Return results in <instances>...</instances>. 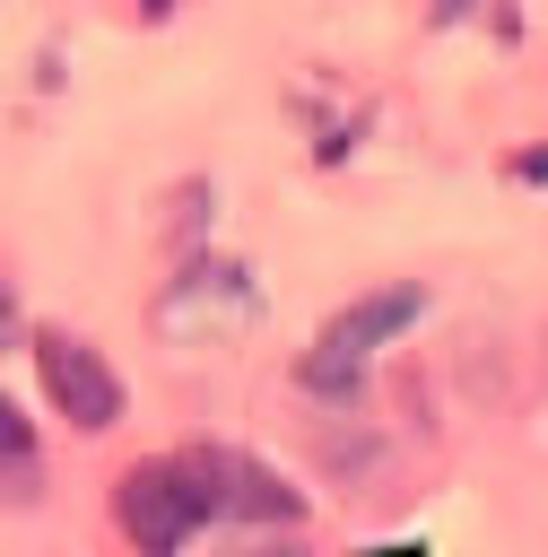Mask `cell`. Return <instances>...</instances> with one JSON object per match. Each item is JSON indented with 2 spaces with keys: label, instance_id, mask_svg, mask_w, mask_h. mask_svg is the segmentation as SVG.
Returning a JSON list of instances; mask_svg holds the SVG:
<instances>
[{
  "label": "cell",
  "instance_id": "ba28073f",
  "mask_svg": "<svg viewBox=\"0 0 548 557\" xmlns=\"http://www.w3.org/2000/svg\"><path fill=\"white\" fill-rule=\"evenodd\" d=\"M200 209H209V191H200V183H183V191H174V218H165V226H174V235H200Z\"/></svg>",
  "mask_w": 548,
  "mask_h": 557
},
{
  "label": "cell",
  "instance_id": "3957f363",
  "mask_svg": "<svg viewBox=\"0 0 548 557\" xmlns=\"http://www.w3.org/2000/svg\"><path fill=\"white\" fill-rule=\"evenodd\" d=\"M418 313H426V287H418V278H391V287L339 305V313L322 322L313 357H304V392H313V400H348V392L365 383V357H374L383 339H400Z\"/></svg>",
  "mask_w": 548,
  "mask_h": 557
},
{
  "label": "cell",
  "instance_id": "9c48e42d",
  "mask_svg": "<svg viewBox=\"0 0 548 557\" xmlns=\"http://www.w3.org/2000/svg\"><path fill=\"white\" fill-rule=\"evenodd\" d=\"M226 557H296V548H226Z\"/></svg>",
  "mask_w": 548,
  "mask_h": 557
},
{
  "label": "cell",
  "instance_id": "277c9868",
  "mask_svg": "<svg viewBox=\"0 0 548 557\" xmlns=\"http://www.w3.org/2000/svg\"><path fill=\"white\" fill-rule=\"evenodd\" d=\"M35 374H43V392H52V409H61L70 426H113V418H122V374H113L87 339L35 331Z\"/></svg>",
  "mask_w": 548,
  "mask_h": 557
},
{
  "label": "cell",
  "instance_id": "8992f818",
  "mask_svg": "<svg viewBox=\"0 0 548 557\" xmlns=\"http://www.w3.org/2000/svg\"><path fill=\"white\" fill-rule=\"evenodd\" d=\"M313 453H322V470L357 479V470H374V461H383V435H374V426H348V418H331V426H313Z\"/></svg>",
  "mask_w": 548,
  "mask_h": 557
},
{
  "label": "cell",
  "instance_id": "6da1fadb",
  "mask_svg": "<svg viewBox=\"0 0 548 557\" xmlns=\"http://www.w3.org/2000/svg\"><path fill=\"white\" fill-rule=\"evenodd\" d=\"M217 513V487H209V461L200 444L191 453H157V461H130L122 487H113V522L139 557H174L200 522Z\"/></svg>",
  "mask_w": 548,
  "mask_h": 557
},
{
  "label": "cell",
  "instance_id": "52a82bcc",
  "mask_svg": "<svg viewBox=\"0 0 548 557\" xmlns=\"http://www.w3.org/2000/svg\"><path fill=\"white\" fill-rule=\"evenodd\" d=\"M0 453H9V470H0L9 505H35V487H43V461H35V435H26V418H17V409H0Z\"/></svg>",
  "mask_w": 548,
  "mask_h": 557
},
{
  "label": "cell",
  "instance_id": "5b68a950",
  "mask_svg": "<svg viewBox=\"0 0 548 557\" xmlns=\"http://www.w3.org/2000/svg\"><path fill=\"white\" fill-rule=\"evenodd\" d=\"M200 461H209L217 513H235V522H296V513H304V496H296L270 461H252V453H235V444H200Z\"/></svg>",
  "mask_w": 548,
  "mask_h": 557
},
{
  "label": "cell",
  "instance_id": "7a4b0ae2",
  "mask_svg": "<svg viewBox=\"0 0 548 557\" xmlns=\"http://www.w3.org/2000/svg\"><path fill=\"white\" fill-rule=\"evenodd\" d=\"M261 322V287L244 261H217V252H191L157 296H148V331L174 339V348H209V339H235Z\"/></svg>",
  "mask_w": 548,
  "mask_h": 557
}]
</instances>
